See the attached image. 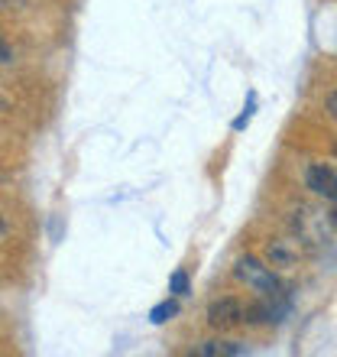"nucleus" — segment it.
Segmentation results:
<instances>
[{
    "label": "nucleus",
    "mask_w": 337,
    "mask_h": 357,
    "mask_svg": "<svg viewBox=\"0 0 337 357\" xmlns=\"http://www.w3.org/2000/svg\"><path fill=\"white\" fill-rule=\"evenodd\" d=\"M198 357H240V354H250L246 344L240 341H205V344H198L195 348Z\"/></svg>",
    "instance_id": "20e7f679"
},
{
    "label": "nucleus",
    "mask_w": 337,
    "mask_h": 357,
    "mask_svg": "<svg viewBox=\"0 0 337 357\" xmlns=\"http://www.w3.org/2000/svg\"><path fill=\"white\" fill-rule=\"evenodd\" d=\"M244 321V305L237 299H217L207 305V325L217 331H224V328H237Z\"/></svg>",
    "instance_id": "f03ea898"
},
{
    "label": "nucleus",
    "mask_w": 337,
    "mask_h": 357,
    "mask_svg": "<svg viewBox=\"0 0 337 357\" xmlns=\"http://www.w3.org/2000/svg\"><path fill=\"white\" fill-rule=\"evenodd\" d=\"M175 315H178V302L175 299H166V302H159V305L150 312V321H152V325H166V321L175 319Z\"/></svg>",
    "instance_id": "39448f33"
},
{
    "label": "nucleus",
    "mask_w": 337,
    "mask_h": 357,
    "mask_svg": "<svg viewBox=\"0 0 337 357\" xmlns=\"http://www.w3.org/2000/svg\"><path fill=\"white\" fill-rule=\"evenodd\" d=\"M253 111H256V98L250 94V101H246V107H244V114L234 121V130H244L246 123H250V117H253Z\"/></svg>",
    "instance_id": "6e6552de"
},
{
    "label": "nucleus",
    "mask_w": 337,
    "mask_h": 357,
    "mask_svg": "<svg viewBox=\"0 0 337 357\" xmlns=\"http://www.w3.org/2000/svg\"><path fill=\"white\" fill-rule=\"evenodd\" d=\"M234 276L240 282H246L250 289L262 292V296H279V276L256 257H240L234 264Z\"/></svg>",
    "instance_id": "f257e3e1"
},
{
    "label": "nucleus",
    "mask_w": 337,
    "mask_h": 357,
    "mask_svg": "<svg viewBox=\"0 0 337 357\" xmlns=\"http://www.w3.org/2000/svg\"><path fill=\"white\" fill-rule=\"evenodd\" d=\"M168 292H175V296H185L188 292V276L182 270L172 273V280H168Z\"/></svg>",
    "instance_id": "0eeeda50"
},
{
    "label": "nucleus",
    "mask_w": 337,
    "mask_h": 357,
    "mask_svg": "<svg viewBox=\"0 0 337 357\" xmlns=\"http://www.w3.org/2000/svg\"><path fill=\"white\" fill-rule=\"evenodd\" d=\"M269 260H272V264H279V266H289L295 257H292L282 244H269Z\"/></svg>",
    "instance_id": "423d86ee"
},
{
    "label": "nucleus",
    "mask_w": 337,
    "mask_h": 357,
    "mask_svg": "<svg viewBox=\"0 0 337 357\" xmlns=\"http://www.w3.org/2000/svg\"><path fill=\"white\" fill-rule=\"evenodd\" d=\"M305 185H308L315 195L328 198V202H337V172L331 169V166H321V162L308 166V169H305Z\"/></svg>",
    "instance_id": "7ed1b4c3"
},
{
    "label": "nucleus",
    "mask_w": 337,
    "mask_h": 357,
    "mask_svg": "<svg viewBox=\"0 0 337 357\" xmlns=\"http://www.w3.org/2000/svg\"><path fill=\"white\" fill-rule=\"evenodd\" d=\"M334 153H337V146H334Z\"/></svg>",
    "instance_id": "9b49d317"
},
{
    "label": "nucleus",
    "mask_w": 337,
    "mask_h": 357,
    "mask_svg": "<svg viewBox=\"0 0 337 357\" xmlns=\"http://www.w3.org/2000/svg\"><path fill=\"white\" fill-rule=\"evenodd\" d=\"M328 111H331V117H337V91L328 94Z\"/></svg>",
    "instance_id": "1a4fd4ad"
},
{
    "label": "nucleus",
    "mask_w": 337,
    "mask_h": 357,
    "mask_svg": "<svg viewBox=\"0 0 337 357\" xmlns=\"http://www.w3.org/2000/svg\"><path fill=\"white\" fill-rule=\"evenodd\" d=\"M10 62H13V52H10V46L3 43V66H10Z\"/></svg>",
    "instance_id": "9d476101"
}]
</instances>
